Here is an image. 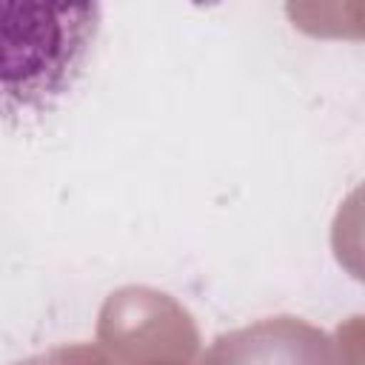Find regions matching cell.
Here are the masks:
<instances>
[{"label":"cell","instance_id":"1","mask_svg":"<svg viewBox=\"0 0 365 365\" xmlns=\"http://www.w3.org/2000/svg\"><path fill=\"white\" fill-rule=\"evenodd\" d=\"M97 31V3L0 0V111H48L80 80Z\"/></svg>","mask_w":365,"mask_h":365},{"label":"cell","instance_id":"2","mask_svg":"<svg viewBox=\"0 0 365 365\" xmlns=\"http://www.w3.org/2000/svg\"><path fill=\"white\" fill-rule=\"evenodd\" d=\"M97 345L114 365L194 362L200 328L191 311L171 294L151 285H123L106 297L97 314Z\"/></svg>","mask_w":365,"mask_h":365},{"label":"cell","instance_id":"5","mask_svg":"<svg viewBox=\"0 0 365 365\" xmlns=\"http://www.w3.org/2000/svg\"><path fill=\"white\" fill-rule=\"evenodd\" d=\"M145 365H194V362H180V359H165V362H145Z\"/></svg>","mask_w":365,"mask_h":365},{"label":"cell","instance_id":"4","mask_svg":"<svg viewBox=\"0 0 365 365\" xmlns=\"http://www.w3.org/2000/svg\"><path fill=\"white\" fill-rule=\"evenodd\" d=\"M14 365H114V359L91 342H74V345H57L40 354H31Z\"/></svg>","mask_w":365,"mask_h":365},{"label":"cell","instance_id":"3","mask_svg":"<svg viewBox=\"0 0 365 365\" xmlns=\"http://www.w3.org/2000/svg\"><path fill=\"white\" fill-rule=\"evenodd\" d=\"M200 365H334V339L291 314L220 334Z\"/></svg>","mask_w":365,"mask_h":365}]
</instances>
